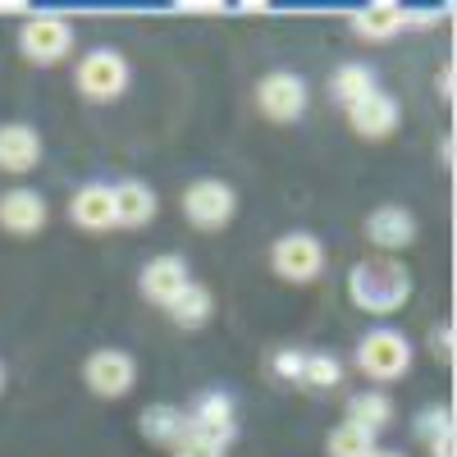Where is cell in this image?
Here are the masks:
<instances>
[{"label": "cell", "instance_id": "f546056e", "mask_svg": "<svg viewBox=\"0 0 457 457\" xmlns=\"http://www.w3.org/2000/svg\"><path fill=\"white\" fill-rule=\"evenodd\" d=\"M370 457H407V453H398V448H375Z\"/></svg>", "mask_w": 457, "mask_h": 457}, {"label": "cell", "instance_id": "52a82bcc", "mask_svg": "<svg viewBox=\"0 0 457 457\" xmlns=\"http://www.w3.org/2000/svg\"><path fill=\"white\" fill-rule=\"evenodd\" d=\"M256 105H261L265 120L293 124V120H302V110H307V83H302L297 73H288V69H275V73H265V79H261Z\"/></svg>", "mask_w": 457, "mask_h": 457}, {"label": "cell", "instance_id": "4316f807", "mask_svg": "<svg viewBox=\"0 0 457 457\" xmlns=\"http://www.w3.org/2000/svg\"><path fill=\"white\" fill-rule=\"evenodd\" d=\"M430 353L439 361H453V325H435L430 329Z\"/></svg>", "mask_w": 457, "mask_h": 457}, {"label": "cell", "instance_id": "ba28073f", "mask_svg": "<svg viewBox=\"0 0 457 457\" xmlns=\"http://www.w3.org/2000/svg\"><path fill=\"white\" fill-rule=\"evenodd\" d=\"M83 379L96 398H124L137 385V361L120 348H101L83 361Z\"/></svg>", "mask_w": 457, "mask_h": 457}, {"label": "cell", "instance_id": "9a60e30c", "mask_svg": "<svg viewBox=\"0 0 457 457\" xmlns=\"http://www.w3.org/2000/svg\"><path fill=\"white\" fill-rule=\"evenodd\" d=\"M42 165V133L32 124H0V170L28 174Z\"/></svg>", "mask_w": 457, "mask_h": 457}, {"label": "cell", "instance_id": "cb8c5ba5", "mask_svg": "<svg viewBox=\"0 0 457 457\" xmlns=\"http://www.w3.org/2000/svg\"><path fill=\"white\" fill-rule=\"evenodd\" d=\"M411 435L421 439V444H435V439H453V407H444V403H435V407H426L421 416L411 421Z\"/></svg>", "mask_w": 457, "mask_h": 457}, {"label": "cell", "instance_id": "7402d4cb", "mask_svg": "<svg viewBox=\"0 0 457 457\" xmlns=\"http://www.w3.org/2000/svg\"><path fill=\"white\" fill-rule=\"evenodd\" d=\"M325 448H329V457H370L375 453V435L361 430V426H353V421H343V426L329 430Z\"/></svg>", "mask_w": 457, "mask_h": 457}, {"label": "cell", "instance_id": "ac0fdd59", "mask_svg": "<svg viewBox=\"0 0 457 457\" xmlns=\"http://www.w3.org/2000/svg\"><path fill=\"white\" fill-rule=\"evenodd\" d=\"M137 430H142L146 444L174 448V444L187 435V416H183L179 407H170V403H151V407H142V416H137Z\"/></svg>", "mask_w": 457, "mask_h": 457}, {"label": "cell", "instance_id": "5b68a950", "mask_svg": "<svg viewBox=\"0 0 457 457\" xmlns=\"http://www.w3.org/2000/svg\"><path fill=\"white\" fill-rule=\"evenodd\" d=\"M79 92L87 101H114V96H124L129 87V60L120 51H110V46H96L79 60Z\"/></svg>", "mask_w": 457, "mask_h": 457}, {"label": "cell", "instance_id": "6da1fadb", "mask_svg": "<svg viewBox=\"0 0 457 457\" xmlns=\"http://www.w3.org/2000/svg\"><path fill=\"white\" fill-rule=\"evenodd\" d=\"M348 297L370 316H394L411 297V270L394 256H366L348 270Z\"/></svg>", "mask_w": 457, "mask_h": 457}, {"label": "cell", "instance_id": "7c38bea8", "mask_svg": "<svg viewBox=\"0 0 457 457\" xmlns=\"http://www.w3.org/2000/svg\"><path fill=\"white\" fill-rule=\"evenodd\" d=\"M366 238L379 247V256L403 252L416 238V215L407 206H379V211L366 215Z\"/></svg>", "mask_w": 457, "mask_h": 457}, {"label": "cell", "instance_id": "83f0119b", "mask_svg": "<svg viewBox=\"0 0 457 457\" xmlns=\"http://www.w3.org/2000/svg\"><path fill=\"white\" fill-rule=\"evenodd\" d=\"M426 448H430V457H453V439H435Z\"/></svg>", "mask_w": 457, "mask_h": 457}, {"label": "cell", "instance_id": "e0dca14e", "mask_svg": "<svg viewBox=\"0 0 457 457\" xmlns=\"http://www.w3.org/2000/svg\"><path fill=\"white\" fill-rule=\"evenodd\" d=\"M69 220L87 228V234H105V228H114V197L105 183H87L79 187V197L69 202Z\"/></svg>", "mask_w": 457, "mask_h": 457}, {"label": "cell", "instance_id": "d6986e66", "mask_svg": "<svg viewBox=\"0 0 457 457\" xmlns=\"http://www.w3.org/2000/svg\"><path fill=\"white\" fill-rule=\"evenodd\" d=\"M165 312H170V320H174L179 329H202V325L215 316V297H211V288H202V284H187Z\"/></svg>", "mask_w": 457, "mask_h": 457}, {"label": "cell", "instance_id": "ffe728a7", "mask_svg": "<svg viewBox=\"0 0 457 457\" xmlns=\"http://www.w3.org/2000/svg\"><path fill=\"white\" fill-rule=\"evenodd\" d=\"M379 83H375V73L366 69V64H357V60H348V64H338L334 69V79H329V92H334V101L348 110V105H357L361 96H370Z\"/></svg>", "mask_w": 457, "mask_h": 457}, {"label": "cell", "instance_id": "484cf974", "mask_svg": "<svg viewBox=\"0 0 457 457\" xmlns=\"http://www.w3.org/2000/svg\"><path fill=\"white\" fill-rule=\"evenodd\" d=\"M174 457H224V448H215V444H206V439H193V435H183V439L174 444Z\"/></svg>", "mask_w": 457, "mask_h": 457}, {"label": "cell", "instance_id": "5bb4252c", "mask_svg": "<svg viewBox=\"0 0 457 457\" xmlns=\"http://www.w3.org/2000/svg\"><path fill=\"white\" fill-rule=\"evenodd\" d=\"M137 284H142V297H146V302H156V307H170V302H174L187 284H193V279H187V265H183L179 256H156V261H146V265H142Z\"/></svg>", "mask_w": 457, "mask_h": 457}, {"label": "cell", "instance_id": "603a6c76", "mask_svg": "<svg viewBox=\"0 0 457 457\" xmlns=\"http://www.w3.org/2000/svg\"><path fill=\"white\" fill-rule=\"evenodd\" d=\"M343 379V361L329 357V353H307V361H302V385L307 389H334Z\"/></svg>", "mask_w": 457, "mask_h": 457}, {"label": "cell", "instance_id": "4fadbf2b", "mask_svg": "<svg viewBox=\"0 0 457 457\" xmlns=\"http://www.w3.org/2000/svg\"><path fill=\"white\" fill-rule=\"evenodd\" d=\"M110 197H114V228H142V224L156 220V211H161V197L151 193L142 179L114 183Z\"/></svg>", "mask_w": 457, "mask_h": 457}, {"label": "cell", "instance_id": "2e32d148", "mask_svg": "<svg viewBox=\"0 0 457 457\" xmlns=\"http://www.w3.org/2000/svg\"><path fill=\"white\" fill-rule=\"evenodd\" d=\"M348 23L361 42H389V37H398L407 28V5H398V0H375V5H361Z\"/></svg>", "mask_w": 457, "mask_h": 457}, {"label": "cell", "instance_id": "7a4b0ae2", "mask_svg": "<svg viewBox=\"0 0 457 457\" xmlns=\"http://www.w3.org/2000/svg\"><path fill=\"white\" fill-rule=\"evenodd\" d=\"M357 370L375 385H394L411 370V343L398 329H370L357 343Z\"/></svg>", "mask_w": 457, "mask_h": 457}, {"label": "cell", "instance_id": "9c48e42d", "mask_svg": "<svg viewBox=\"0 0 457 457\" xmlns=\"http://www.w3.org/2000/svg\"><path fill=\"white\" fill-rule=\"evenodd\" d=\"M187 435L206 439L215 448H228L234 435H238V426H234V398H228L224 389H206L197 398V411L187 416Z\"/></svg>", "mask_w": 457, "mask_h": 457}, {"label": "cell", "instance_id": "f1b7e54d", "mask_svg": "<svg viewBox=\"0 0 457 457\" xmlns=\"http://www.w3.org/2000/svg\"><path fill=\"white\" fill-rule=\"evenodd\" d=\"M439 96H453V69L439 73Z\"/></svg>", "mask_w": 457, "mask_h": 457}, {"label": "cell", "instance_id": "8fae6325", "mask_svg": "<svg viewBox=\"0 0 457 457\" xmlns=\"http://www.w3.org/2000/svg\"><path fill=\"white\" fill-rule=\"evenodd\" d=\"M398 101L389 96V92H370V96H361L357 105H348V124H353V133H361V137H370V142H379V137H389L394 129H398Z\"/></svg>", "mask_w": 457, "mask_h": 457}, {"label": "cell", "instance_id": "44dd1931", "mask_svg": "<svg viewBox=\"0 0 457 457\" xmlns=\"http://www.w3.org/2000/svg\"><path fill=\"white\" fill-rule=\"evenodd\" d=\"M348 421L361 426V430H370V435H379V430L394 421V403H389V394H379V389L353 394V398H348Z\"/></svg>", "mask_w": 457, "mask_h": 457}, {"label": "cell", "instance_id": "d4e9b609", "mask_svg": "<svg viewBox=\"0 0 457 457\" xmlns=\"http://www.w3.org/2000/svg\"><path fill=\"white\" fill-rule=\"evenodd\" d=\"M302 361H307V353H297V348H279L270 357V370L279 379H288V385H302Z\"/></svg>", "mask_w": 457, "mask_h": 457}, {"label": "cell", "instance_id": "4dcf8cb0", "mask_svg": "<svg viewBox=\"0 0 457 457\" xmlns=\"http://www.w3.org/2000/svg\"><path fill=\"white\" fill-rule=\"evenodd\" d=\"M0 389H5V366H0Z\"/></svg>", "mask_w": 457, "mask_h": 457}, {"label": "cell", "instance_id": "3957f363", "mask_svg": "<svg viewBox=\"0 0 457 457\" xmlns=\"http://www.w3.org/2000/svg\"><path fill=\"white\" fill-rule=\"evenodd\" d=\"M19 51L32 64H60L73 51V23L64 14H28L19 28Z\"/></svg>", "mask_w": 457, "mask_h": 457}, {"label": "cell", "instance_id": "30bf717a", "mask_svg": "<svg viewBox=\"0 0 457 457\" xmlns=\"http://www.w3.org/2000/svg\"><path fill=\"white\" fill-rule=\"evenodd\" d=\"M51 220L42 193H32V187H14V193L0 197V228L14 238H32V234H42Z\"/></svg>", "mask_w": 457, "mask_h": 457}, {"label": "cell", "instance_id": "8992f818", "mask_svg": "<svg viewBox=\"0 0 457 457\" xmlns=\"http://www.w3.org/2000/svg\"><path fill=\"white\" fill-rule=\"evenodd\" d=\"M238 211V197L224 179H197L183 187V215L197 228H224Z\"/></svg>", "mask_w": 457, "mask_h": 457}, {"label": "cell", "instance_id": "277c9868", "mask_svg": "<svg viewBox=\"0 0 457 457\" xmlns=\"http://www.w3.org/2000/svg\"><path fill=\"white\" fill-rule=\"evenodd\" d=\"M270 270L288 284H312L320 270H325V247L316 234H307V228H297V234H284L275 238L270 247Z\"/></svg>", "mask_w": 457, "mask_h": 457}]
</instances>
